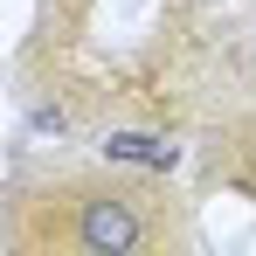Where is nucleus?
<instances>
[{
  "instance_id": "nucleus-1",
  "label": "nucleus",
  "mask_w": 256,
  "mask_h": 256,
  "mask_svg": "<svg viewBox=\"0 0 256 256\" xmlns=\"http://www.w3.org/2000/svg\"><path fill=\"white\" fill-rule=\"evenodd\" d=\"M166 228L146 214L138 194L125 187H70L62 208L42 201V228L35 242H56V250H84V256H132V250H152Z\"/></svg>"
},
{
  "instance_id": "nucleus-2",
  "label": "nucleus",
  "mask_w": 256,
  "mask_h": 256,
  "mask_svg": "<svg viewBox=\"0 0 256 256\" xmlns=\"http://www.w3.org/2000/svg\"><path fill=\"white\" fill-rule=\"evenodd\" d=\"M97 152H104L111 166H138V173H166L173 166V146H166V138H160V132H132V125L104 132Z\"/></svg>"
}]
</instances>
